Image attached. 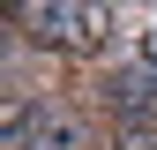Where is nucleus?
<instances>
[{
    "label": "nucleus",
    "instance_id": "nucleus-2",
    "mask_svg": "<svg viewBox=\"0 0 157 150\" xmlns=\"http://www.w3.org/2000/svg\"><path fill=\"white\" fill-rule=\"evenodd\" d=\"M105 98H112V112H120L127 128L150 120V112H157V68H120V75L105 83Z\"/></svg>",
    "mask_w": 157,
    "mask_h": 150
},
{
    "label": "nucleus",
    "instance_id": "nucleus-1",
    "mask_svg": "<svg viewBox=\"0 0 157 150\" xmlns=\"http://www.w3.org/2000/svg\"><path fill=\"white\" fill-rule=\"evenodd\" d=\"M15 23L37 45H52V53H97L105 30H112V15L90 8V0H30V8H15Z\"/></svg>",
    "mask_w": 157,
    "mask_h": 150
}]
</instances>
